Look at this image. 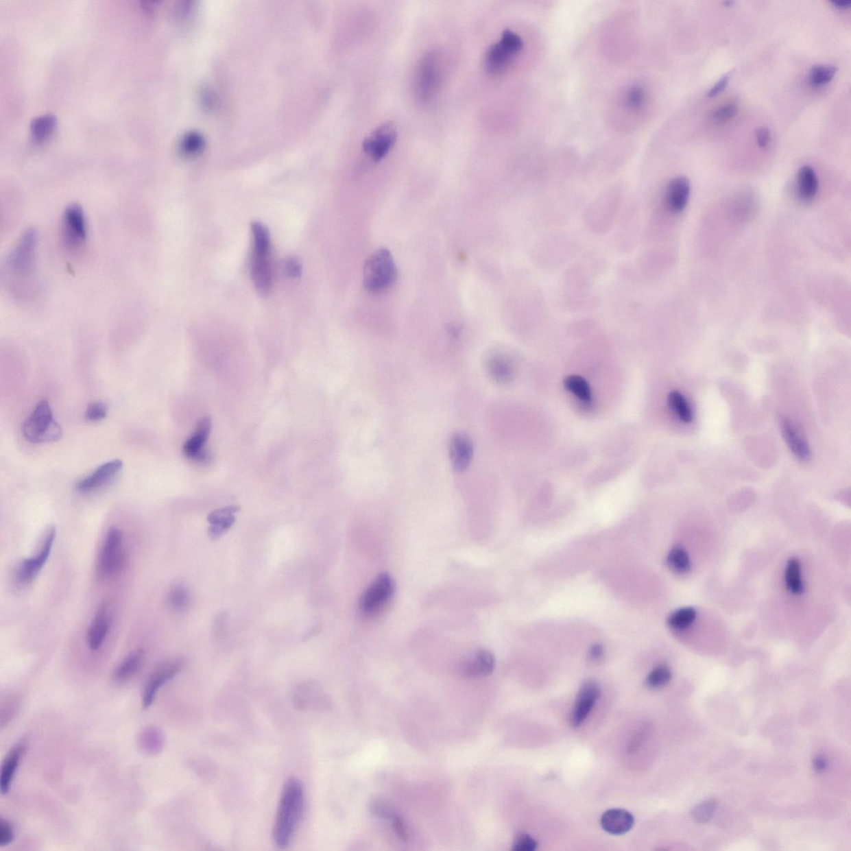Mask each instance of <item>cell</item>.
I'll return each instance as SVG.
<instances>
[{
    "label": "cell",
    "mask_w": 851,
    "mask_h": 851,
    "mask_svg": "<svg viewBox=\"0 0 851 851\" xmlns=\"http://www.w3.org/2000/svg\"><path fill=\"white\" fill-rule=\"evenodd\" d=\"M304 802V787L300 780L289 778L282 791L273 831L274 843L278 848H287L291 842L303 813Z\"/></svg>",
    "instance_id": "cell-1"
},
{
    "label": "cell",
    "mask_w": 851,
    "mask_h": 851,
    "mask_svg": "<svg viewBox=\"0 0 851 851\" xmlns=\"http://www.w3.org/2000/svg\"><path fill=\"white\" fill-rule=\"evenodd\" d=\"M444 77V57L441 51H427L419 60L413 77V93L421 105L433 103L440 92Z\"/></svg>",
    "instance_id": "cell-2"
},
{
    "label": "cell",
    "mask_w": 851,
    "mask_h": 851,
    "mask_svg": "<svg viewBox=\"0 0 851 851\" xmlns=\"http://www.w3.org/2000/svg\"><path fill=\"white\" fill-rule=\"evenodd\" d=\"M398 270L389 250H376L364 264L363 285L368 292L379 293L390 289L397 280Z\"/></svg>",
    "instance_id": "cell-3"
},
{
    "label": "cell",
    "mask_w": 851,
    "mask_h": 851,
    "mask_svg": "<svg viewBox=\"0 0 851 851\" xmlns=\"http://www.w3.org/2000/svg\"><path fill=\"white\" fill-rule=\"evenodd\" d=\"M23 434L27 442L45 443L61 438L62 429L54 420L52 409L46 400L39 402L23 425Z\"/></svg>",
    "instance_id": "cell-4"
},
{
    "label": "cell",
    "mask_w": 851,
    "mask_h": 851,
    "mask_svg": "<svg viewBox=\"0 0 851 851\" xmlns=\"http://www.w3.org/2000/svg\"><path fill=\"white\" fill-rule=\"evenodd\" d=\"M524 47L523 38L513 31L507 29L495 44L486 51L484 66L486 71L492 74H501L507 71L512 62Z\"/></svg>",
    "instance_id": "cell-5"
},
{
    "label": "cell",
    "mask_w": 851,
    "mask_h": 851,
    "mask_svg": "<svg viewBox=\"0 0 851 851\" xmlns=\"http://www.w3.org/2000/svg\"><path fill=\"white\" fill-rule=\"evenodd\" d=\"M394 592L393 577L387 573L379 574L361 596L360 613L367 618L376 616L390 603Z\"/></svg>",
    "instance_id": "cell-6"
},
{
    "label": "cell",
    "mask_w": 851,
    "mask_h": 851,
    "mask_svg": "<svg viewBox=\"0 0 851 851\" xmlns=\"http://www.w3.org/2000/svg\"><path fill=\"white\" fill-rule=\"evenodd\" d=\"M125 562L123 535L120 529L111 528L101 547L97 570L104 577L111 578L123 570Z\"/></svg>",
    "instance_id": "cell-7"
},
{
    "label": "cell",
    "mask_w": 851,
    "mask_h": 851,
    "mask_svg": "<svg viewBox=\"0 0 851 851\" xmlns=\"http://www.w3.org/2000/svg\"><path fill=\"white\" fill-rule=\"evenodd\" d=\"M37 241L38 235L34 229L27 230L19 238L8 260V265L14 276L25 278L33 274Z\"/></svg>",
    "instance_id": "cell-8"
},
{
    "label": "cell",
    "mask_w": 851,
    "mask_h": 851,
    "mask_svg": "<svg viewBox=\"0 0 851 851\" xmlns=\"http://www.w3.org/2000/svg\"><path fill=\"white\" fill-rule=\"evenodd\" d=\"M62 238L67 249L77 250L85 244L87 239V223L80 206H69L62 218Z\"/></svg>",
    "instance_id": "cell-9"
},
{
    "label": "cell",
    "mask_w": 851,
    "mask_h": 851,
    "mask_svg": "<svg viewBox=\"0 0 851 851\" xmlns=\"http://www.w3.org/2000/svg\"><path fill=\"white\" fill-rule=\"evenodd\" d=\"M398 139L397 128L385 123L375 128L363 141V152L372 162L379 163L389 154Z\"/></svg>",
    "instance_id": "cell-10"
},
{
    "label": "cell",
    "mask_w": 851,
    "mask_h": 851,
    "mask_svg": "<svg viewBox=\"0 0 851 851\" xmlns=\"http://www.w3.org/2000/svg\"><path fill=\"white\" fill-rule=\"evenodd\" d=\"M55 538H56V529L54 527H51L48 532L46 533L40 550L34 556L23 560L21 566L18 568L16 574L18 584L25 586V584L32 582L35 577H36L39 571L42 570V568L44 567L47 560L49 559Z\"/></svg>",
    "instance_id": "cell-11"
},
{
    "label": "cell",
    "mask_w": 851,
    "mask_h": 851,
    "mask_svg": "<svg viewBox=\"0 0 851 851\" xmlns=\"http://www.w3.org/2000/svg\"><path fill=\"white\" fill-rule=\"evenodd\" d=\"M182 668V662L179 660L166 662L152 674L145 686L143 695V706L148 708L155 700L159 689L165 684L173 678Z\"/></svg>",
    "instance_id": "cell-12"
},
{
    "label": "cell",
    "mask_w": 851,
    "mask_h": 851,
    "mask_svg": "<svg viewBox=\"0 0 851 851\" xmlns=\"http://www.w3.org/2000/svg\"><path fill=\"white\" fill-rule=\"evenodd\" d=\"M211 429V421L209 418H204L198 423L197 429L192 436L184 443L183 454L191 460L206 464L210 462L211 455L204 451V445L209 437Z\"/></svg>",
    "instance_id": "cell-13"
},
{
    "label": "cell",
    "mask_w": 851,
    "mask_h": 851,
    "mask_svg": "<svg viewBox=\"0 0 851 851\" xmlns=\"http://www.w3.org/2000/svg\"><path fill=\"white\" fill-rule=\"evenodd\" d=\"M601 696V690L594 682H586L580 688L573 710H572L571 723L575 728L579 727Z\"/></svg>",
    "instance_id": "cell-14"
},
{
    "label": "cell",
    "mask_w": 851,
    "mask_h": 851,
    "mask_svg": "<svg viewBox=\"0 0 851 851\" xmlns=\"http://www.w3.org/2000/svg\"><path fill=\"white\" fill-rule=\"evenodd\" d=\"M123 468V462L115 460L101 465L92 474L84 478L76 485V489L80 492H90L103 488L119 475Z\"/></svg>",
    "instance_id": "cell-15"
},
{
    "label": "cell",
    "mask_w": 851,
    "mask_h": 851,
    "mask_svg": "<svg viewBox=\"0 0 851 851\" xmlns=\"http://www.w3.org/2000/svg\"><path fill=\"white\" fill-rule=\"evenodd\" d=\"M112 623V613L107 603H103L97 610L89 627L87 641L89 649L99 650L107 638Z\"/></svg>",
    "instance_id": "cell-16"
},
{
    "label": "cell",
    "mask_w": 851,
    "mask_h": 851,
    "mask_svg": "<svg viewBox=\"0 0 851 851\" xmlns=\"http://www.w3.org/2000/svg\"><path fill=\"white\" fill-rule=\"evenodd\" d=\"M473 456L472 441L464 434H455L450 443V457L453 469L457 472L468 468Z\"/></svg>",
    "instance_id": "cell-17"
},
{
    "label": "cell",
    "mask_w": 851,
    "mask_h": 851,
    "mask_svg": "<svg viewBox=\"0 0 851 851\" xmlns=\"http://www.w3.org/2000/svg\"><path fill=\"white\" fill-rule=\"evenodd\" d=\"M495 657L486 649L476 651L464 662L462 670L468 678H477L490 675L495 669Z\"/></svg>",
    "instance_id": "cell-18"
},
{
    "label": "cell",
    "mask_w": 851,
    "mask_h": 851,
    "mask_svg": "<svg viewBox=\"0 0 851 851\" xmlns=\"http://www.w3.org/2000/svg\"><path fill=\"white\" fill-rule=\"evenodd\" d=\"M689 197V180L680 176L669 183L666 193L667 206L672 213L680 214L687 207Z\"/></svg>",
    "instance_id": "cell-19"
},
{
    "label": "cell",
    "mask_w": 851,
    "mask_h": 851,
    "mask_svg": "<svg viewBox=\"0 0 851 851\" xmlns=\"http://www.w3.org/2000/svg\"><path fill=\"white\" fill-rule=\"evenodd\" d=\"M601 824L602 828L609 834L623 835L633 828L634 818L627 811L610 809L603 814Z\"/></svg>",
    "instance_id": "cell-20"
},
{
    "label": "cell",
    "mask_w": 851,
    "mask_h": 851,
    "mask_svg": "<svg viewBox=\"0 0 851 851\" xmlns=\"http://www.w3.org/2000/svg\"><path fill=\"white\" fill-rule=\"evenodd\" d=\"M251 276L257 291L261 296L268 295L272 285V270L269 256L253 254Z\"/></svg>",
    "instance_id": "cell-21"
},
{
    "label": "cell",
    "mask_w": 851,
    "mask_h": 851,
    "mask_svg": "<svg viewBox=\"0 0 851 851\" xmlns=\"http://www.w3.org/2000/svg\"><path fill=\"white\" fill-rule=\"evenodd\" d=\"M780 429H782L784 440L786 441L792 453L800 460H809L811 457L809 445L798 433L795 426L789 420L784 418L780 422Z\"/></svg>",
    "instance_id": "cell-22"
},
{
    "label": "cell",
    "mask_w": 851,
    "mask_h": 851,
    "mask_svg": "<svg viewBox=\"0 0 851 851\" xmlns=\"http://www.w3.org/2000/svg\"><path fill=\"white\" fill-rule=\"evenodd\" d=\"M25 752V744L19 743L11 749L9 754L3 760L1 776H0V790H1L2 795H5L10 791L12 782H13L19 763H21Z\"/></svg>",
    "instance_id": "cell-23"
},
{
    "label": "cell",
    "mask_w": 851,
    "mask_h": 851,
    "mask_svg": "<svg viewBox=\"0 0 851 851\" xmlns=\"http://www.w3.org/2000/svg\"><path fill=\"white\" fill-rule=\"evenodd\" d=\"M238 511V507H227L211 512L208 516V521L211 525L209 528L210 536L217 539L228 531L235 523V515Z\"/></svg>",
    "instance_id": "cell-24"
},
{
    "label": "cell",
    "mask_w": 851,
    "mask_h": 851,
    "mask_svg": "<svg viewBox=\"0 0 851 851\" xmlns=\"http://www.w3.org/2000/svg\"><path fill=\"white\" fill-rule=\"evenodd\" d=\"M145 652L143 649H136L129 654L120 664L117 667L113 680L119 684L127 682L134 677L144 662Z\"/></svg>",
    "instance_id": "cell-25"
},
{
    "label": "cell",
    "mask_w": 851,
    "mask_h": 851,
    "mask_svg": "<svg viewBox=\"0 0 851 851\" xmlns=\"http://www.w3.org/2000/svg\"><path fill=\"white\" fill-rule=\"evenodd\" d=\"M819 182L813 168L804 166L800 169L798 178V197L804 202H809L817 197Z\"/></svg>",
    "instance_id": "cell-26"
},
{
    "label": "cell",
    "mask_w": 851,
    "mask_h": 851,
    "mask_svg": "<svg viewBox=\"0 0 851 851\" xmlns=\"http://www.w3.org/2000/svg\"><path fill=\"white\" fill-rule=\"evenodd\" d=\"M56 127L57 119L53 115L39 116L31 123V136L36 143H45L52 136Z\"/></svg>",
    "instance_id": "cell-27"
},
{
    "label": "cell",
    "mask_w": 851,
    "mask_h": 851,
    "mask_svg": "<svg viewBox=\"0 0 851 851\" xmlns=\"http://www.w3.org/2000/svg\"><path fill=\"white\" fill-rule=\"evenodd\" d=\"M254 240V256H268L269 254L270 237L269 230L261 222L251 224Z\"/></svg>",
    "instance_id": "cell-28"
},
{
    "label": "cell",
    "mask_w": 851,
    "mask_h": 851,
    "mask_svg": "<svg viewBox=\"0 0 851 851\" xmlns=\"http://www.w3.org/2000/svg\"><path fill=\"white\" fill-rule=\"evenodd\" d=\"M787 590L793 595H801L804 591L802 579L801 564L795 558L787 562L785 573Z\"/></svg>",
    "instance_id": "cell-29"
},
{
    "label": "cell",
    "mask_w": 851,
    "mask_h": 851,
    "mask_svg": "<svg viewBox=\"0 0 851 851\" xmlns=\"http://www.w3.org/2000/svg\"><path fill=\"white\" fill-rule=\"evenodd\" d=\"M488 368L490 375L498 383H507L512 379L511 364L504 357H492L488 361Z\"/></svg>",
    "instance_id": "cell-30"
},
{
    "label": "cell",
    "mask_w": 851,
    "mask_h": 851,
    "mask_svg": "<svg viewBox=\"0 0 851 851\" xmlns=\"http://www.w3.org/2000/svg\"><path fill=\"white\" fill-rule=\"evenodd\" d=\"M564 386L567 391L575 396L580 401L584 403L590 402L592 398L590 387L589 383L582 376L578 375L567 376L564 379Z\"/></svg>",
    "instance_id": "cell-31"
},
{
    "label": "cell",
    "mask_w": 851,
    "mask_h": 851,
    "mask_svg": "<svg viewBox=\"0 0 851 851\" xmlns=\"http://www.w3.org/2000/svg\"><path fill=\"white\" fill-rule=\"evenodd\" d=\"M696 618L697 612L693 608H682L670 615L668 625L673 630L682 631L691 626Z\"/></svg>",
    "instance_id": "cell-32"
},
{
    "label": "cell",
    "mask_w": 851,
    "mask_h": 851,
    "mask_svg": "<svg viewBox=\"0 0 851 851\" xmlns=\"http://www.w3.org/2000/svg\"><path fill=\"white\" fill-rule=\"evenodd\" d=\"M669 403L670 407L678 416L682 422L690 423L693 421V416L691 407L689 404L680 392L673 391L669 396Z\"/></svg>",
    "instance_id": "cell-33"
},
{
    "label": "cell",
    "mask_w": 851,
    "mask_h": 851,
    "mask_svg": "<svg viewBox=\"0 0 851 851\" xmlns=\"http://www.w3.org/2000/svg\"><path fill=\"white\" fill-rule=\"evenodd\" d=\"M670 568L677 574L684 575L691 568L689 556L684 549L674 547L670 551L667 559Z\"/></svg>",
    "instance_id": "cell-34"
},
{
    "label": "cell",
    "mask_w": 851,
    "mask_h": 851,
    "mask_svg": "<svg viewBox=\"0 0 851 851\" xmlns=\"http://www.w3.org/2000/svg\"><path fill=\"white\" fill-rule=\"evenodd\" d=\"M167 601L172 610L182 612L189 607L191 595L185 586L178 584L171 588L168 594Z\"/></svg>",
    "instance_id": "cell-35"
},
{
    "label": "cell",
    "mask_w": 851,
    "mask_h": 851,
    "mask_svg": "<svg viewBox=\"0 0 851 851\" xmlns=\"http://www.w3.org/2000/svg\"><path fill=\"white\" fill-rule=\"evenodd\" d=\"M141 746L143 750L150 752L152 754L155 752H159L163 746V736L162 733L156 728H148L143 732L141 736Z\"/></svg>",
    "instance_id": "cell-36"
},
{
    "label": "cell",
    "mask_w": 851,
    "mask_h": 851,
    "mask_svg": "<svg viewBox=\"0 0 851 851\" xmlns=\"http://www.w3.org/2000/svg\"><path fill=\"white\" fill-rule=\"evenodd\" d=\"M671 670L666 665L656 667L646 678V684L649 688L658 689L664 688L671 680Z\"/></svg>",
    "instance_id": "cell-37"
},
{
    "label": "cell",
    "mask_w": 851,
    "mask_h": 851,
    "mask_svg": "<svg viewBox=\"0 0 851 851\" xmlns=\"http://www.w3.org/2000/svg\"><path fill=\"white\" fill-rule=\"evenodd\" d=\"M837 69L832 65L819 64L813 67L811 69L809 73V80L811 84L815 86H822L828 84L832 80Z\"/></svg>",
    "instance_id": "cell-38"
},
{
    "label": "cell",
    "mask_w": 851,
    "mask_h": 851,
    "mask_svg": "<svg viewBox=\"0 0 851 851\" xmlns=\"http://www.w3.org/2000/svg\"><path fill=\"white\" fill-rule=\"evenodd\" d=\"M646 94L644 88L635 85L631 87L626 93L625 101L627 107L634 110L641 108L644 106Z\"/></svg>",
    "instance_id": "cell-39"
},
{
    "label": "cell",
    "mask_w": 851,
    "mask_h": 851,
    "mask_svg": "<svg viewBox=\"0 0 851 851\" xmlns=\"http://www.w3.org/2000/svg\"><path fill=\"white\" fill-rule=\"evenodd\" d=\"M716 802L713 800L701 803L693 810V817L697 822L704 823L709 821L715 813Z\"/></svg>",
    "instance_id": "cell-40"
},
{
    "label": "cell",
    "mask_w": 851,
    "mask_h": 851,
    "mask_svg": "<svg viewBox=\"0 0 851 851\" xmlns=\"http://www.w3.org/2000/svg\"><path fill=\"white\" fill-rule=\"evenodd\" d=\"M107 415V405L104 403L95 402L89 404L86 410L85 418L88 421L95 422L104 420Z\"/></svg>",
    "instance_id": "cell-41"
},
{
    "label": "cell",
    "mask_w": 851,
    "mask_h": 851,
    "mask_svg": "<svg viewBox=\"0 0 851 851\" xmlns=\"http://www.w3.org/2000/svg\"><path fill=\"white\" fill-rule=\"evenodd\" d=\"M538 843L531 835L525 833L516 835L513 841L512 850L515 851H534Z\"/></svg>",
    "instance_id": "cell-42"
},
{
    "label": "cell",
    "mask_w": 851,
    "mask_h": 851,
    "mask_svg": "<svg viewBox=\"0 0 851 851\" xmlns=\"http://www.w3.org/2000/svg\"><path fill=\"white\" fill-rule=\"evenodd\" d=\"M388 819H389L392 827H393L395 834L397 835L400 840L403 841H409L410 838L409 826H407L403 818L394 813Z\"/></svg>",
    "instance_id": "cell-43"
},
{
    "label": "cell",
    "mask_w": 851,
    "mask_h": 851,
    "mask_svg": "<svg viewBox=\"0 0 851 851\" xmlns=\"http://www.w3.org/2000/svg\"><path fill=\"white\" fill-rule=\"evenodd\" d=\"M202 139L194 133H190L184 137L182 142V150L185 154L191 155L197 152L202 147Z\"/></svg>",
    "instance_id": "cell-44"
},
{
    "label": "cell",
    "mask_w": 851,
    "mask_h": 851,
    "mask_svg": "<svg viewBox=\"0 0 851 851\" xmlns=\"http://www.w3.org/2000/svg\"><path fill=\"white\" fill-rule=\"evenodd\" d=\"M371 811L376 817L384 819H389L394 814L390 806L387 805L385 801L379 798L372 800Z\"/></svg>",
    "instance_id": "cell-45"
},
{
    "label": "cell",
    "mask_w": 851,
    "mask_h": 851,
    "mask_svg": "<svg viewBox=\"0 0 851 851\" xmlns=\"http://www.w3.org/2000/svg\"><path fill=\"white\" fill-rule=\"evenodd\" d=\"M14 839V830L9 821L1 819L0 822V847L9 846Z\"/></svg>",
    "instance_id": "cell-46"
},
{
    "label": "cell",
    "mask_w": 851,
    "mask_h": 851,
    "mask_svg": "<svg viewBox=\"0 0 851 851\" xmlns=\"http://www.w3.org/2000/svg\"><path fill=\"white\" fill-rule=\"evenodd\" d=\"M285 272L289 278H300L302 273V265L299 259L296 257L289 258L285 262Z\"/></svg>",
    "instance_id": "cell-47"
},
{
    "label": "cell",
    "mask_w": 851,
    "mask_h": 851,
    "mask_svg": "<svg viewBox=\"0 0 851 851\" xmlns=\"http://www.w3.org/2000/svg\"><path fill=\"white\" fill-rule=\"evenodd\" d=\"M737 107L734 104H728L717 110L715 117L717 120L724 121L733 119L736 115Z\"/></svg>",
    "instance_id": "cell-48"
},
{
    "label": "cell",
    "mask_w": 851,
    "mask_h": 851,
    "mask_svg": "<svg viewBox=\"0 0 851 851\" xmlns=\"http://www.w3.org/2000/svg\"><path fill=\"white\" fill-rule=\"evenodd\" d=\"M729 80H730V73H728L726 74V75H724L723 77H721L720 80L717 81L715 85L712 86V88L709 90L708 93V97H715L717 95V94H719L720 93L723 92V90L726 88L728 84Z\"/></svg>",
    "instance_id": "cell-49"
},
{
    "label": "cell",
    "mask_w": 851,
    "mask_h": 851,
    "mask_svg": "<svg viewBox=\"0 0 851 851\" xmlns=\"http://www.w3.org/2000/svg\"><path fill=\"white\" fill-rule=\"evenodd\" d=\"M770 132L767 128H760L756 131V140L760 147L766 148L770 143Z\"/></svg>",
    "instance_id": "cell-50"
},
{
    "label": "cell",
    "mask_w": 851,
    "mask_h": 851,
    "mask_svg": "<svg viewBox=\"0 0 851 851\" xmlns=\"http://www.w3.org/2000/svg\"><path fill=\"white\" fill-rule=\"evenodd\" d=\"M603 656V648L601 645H595L591 647L589 651L590 660L592 662H598L601 660Z\"/></svg>",
    "instance_id": "cell-51"
},
{
    "label": "cell",
    "mask_w": 851,
    "mask_h": 851,
    "mask_svg": "<svg viewBox=\"0 0 851 851\" xmlns=\"http://www.w3.org/2000/svg\"><path fill=\"white\" fill-rule=\"evenodd\" d=\"M826 764V760L825 758H823V756H818V758H815L814 760V767L815 771H822L823 770H825Z\"/></svg>",
    "instance_id": "cell-52"
},
{
    "label": "cell",
    "mask_w": 851,
    "mask_h": 851,
    "mask_svg": "<svg viewBox=\"0 0 851 851\" xmlns=\"http://www.w3.org/2000/svg\"><path fill=\"white\" fill-rule=\"evenodd\" d=\"M830 3L837 9L845 10L850 6L851 2L847 0H835V1H830Z\"/></svg>",
    "instance_id": "cell-53"
}]
</instances>
